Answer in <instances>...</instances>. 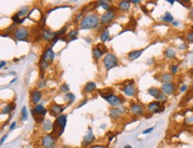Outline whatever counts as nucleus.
<instances>
[{
  "mask_svg": "<svg viewBox=\"0 0 193 148\" xmlns=\"http://www.w3.org/2000/svg\"><path fill=\"white\" fill-rule=\"evenodd\" d=\"M107 102L109 103L110 104H111V105H113V106H116V105H118V104H120V99L118 98V97H117L116 96H109V97H107L106 99H105Z\"/></svg>",
  "mask_w": 193,
  "mask_h": 148,
  "instance_id": "13",
  "label": "nucleus"
},
{
  "mask_svg": "<svg viewBox=\"0 0 193 148\" xmlns=\"http://www.w3.org/2000/svg\"><path fill=\"white\" fill-rule=\"evenodd\" d=\"M6 137H7V135H5V136H4V137H2V139H1V145H3V143H4V141L6 139Z\"/></svg>",
  "mask_w": 193,
  "mask_h": 148,
  "instance_id": "45",
  "label": "nucleus"
},
{
  "mask_svg": "<svg viewBox=\"0 0 193 148\" xmlns=\"http://www.w3.org/2000/svg\"><path fill=\"white\" fill-rule=\"evenodd\" d=\"M173 25H174V26H178V25H179V23H178V22H173Z\"/></svg>",
  "mask_w": 193,
  "mask_h": 148,
  "instance_id": "49",
  "label": "nucleus"
},
{
  "mask_svg": "<svg viewBox=\"0 0 193 148\" xmlns=\"http://www.w3.org/2000/svg\"><path fill=\"white\" fill-rule=\"evenodd\" d=\"M154 129V128L153 127H151V128H147V129H145L143 132H142V134H144V135H146V134H149V133H150L152 130Z\"/></svg>",
  "mask_w": 193,
  "mask_h": 148,
  "instance_id": "40",
  "label": "nucleus"
},
{
  "mask_svg": "<svg viewBox=\"0 0 193 148\" xmlns=\"http://www.w3.org/2000/svg\"><path fill=\"white\" fill-rule=\"evenodd\" d=\"M53 128H54V132H53V134L56 135L58 137H60V136L63 133V129H64V128H63L60 125V124L57 122L56 121H55V122L54 123Z\"/></svg>",
  "mask_w": 193,
  "mask_h": 148,
  "instance_id": "11",
  "label": "nucleus"
},
{
  "mask_svg": "<svg viewBox=\"0 0 193 148\" xmlns=\"http://www.w3.org/2000/svg\"><path fill=\"white\" fill-rule=\"evenodd\" d=\"M5 65V62L2 61V62H1V63H0V67H1V68H3Z\"/></svg>",
  "mask_w": 193,
  "mask_h": 148,
  "instance_id": "47",
  "label": "nucleus"
},
{
  "mask_svg": "<svg viewBox=\"0 0 193 148\" xmlns=\"http://www.w3.org/2000/svg\"><path fill=\"white\" fill-rule=\"evenodd\" d=\"M172 80H173L172 73H164L161 76V81L164 82V83H170Z\"/></svg>",
  "mask_w": 193,
  "mask_h": 148,
  "instance_id": "20",
  "label": "nucleus"
},
{
  "mask_svg": "<svg viewBox=\"0 0 193 148\" xmlns=\"http://www.w3.org/2000/svg\"><path fill=\"white\" fill-rule=\"evenodd\" d=\"M148 94L150 95L151 96L155 97V98H158L161 93H160V90L158 88H150L148 89Z\"/></svg>",
  "mask_w": 193,
  "mask_h": 148,
  "instance_id": "16",
  "label": "nucleus"
},
{
  "mask_svg": "<svg viewBox=\"0 0 193 148\" xmlns=\"http://www.w3.org/2000/svg\"><path fill=\"white\" fill-rule=\"evenodd\" d=\"M68 89H69V88H68V84H63V85L61 86V91L67 92L68 91Z\"/></svg>",
  "mask_w": 193,
  "mask_h": 148,
  "instance_id": "37",
  "label": "nucleus"
},
{
  "mask_svg": "<svg viewBox=\"0 0 193 148\" xmlns=\"http://www.w3.org/2000/svg\"><path fill=\"white\" fill-rule=\"evenodd\" d=\"M12 103H9L8 105H6L5 108H4V110H3V112H2V114H8L10 111H12Z\"/></svg>",
  "mask_w": 193,
  "mask_h": 148,
  "instance_id": "33",
  "label": "nucleus"
},
{
  "mask_svg": "<svg viewBox=\"0 0 193 148\" xmlns=\"http://www.w3.org/2000/svg\"><path fill=\"white\" fill-rule=\"evenodd\" d=\"M165 56H166L167 58H168V59H172V58H174V57H175L176 54H175V52H174V49H172V48H167V49L165 51Z\"/></svg>",
  "mask_w": 193,
  "mask_h": 148,
  "instance_id": "24",
  "label": "nucleus"
},
{
  "mask_svg": "<svg viewBox=\"0 0 193 148\" xmlns=\"http://www.w3.org/2000/svg\"><path fill=\"white\" fill-rule=\"evenodd\" d=\"M190 16H191V19H193V8L190 11Z\"/></svg>",
  "mask_w": 193,
  "mask_h": 148,
  "instance_id": "48",
  "label": "nucleus"
},
{
  "mask_svg": "<svg viewBox=\"0 0 193 148\" xmlns=\"http://www.w3.org/2000/svg\"><path fill=\"white\" fill-rule=\"evenodd\" d=\"M103 63H104L105 68L107 70H110V69L118 66V59L112 54H107L104 57Z\"/></svg>",
  "mask_w": 193,
  "mask_h": 148,
  "instance_id": "2",
  "label": "nucleus"
},
{
  "mask_svg": "<svg viewBox=\"0 0 193 148\" xmlns=\"http://www.w3.org/2000/svg\"><path fill=\"white\" fill-rule=\"evenodd\" d=\"M187 39L190 41V42H192L193 43V33H190V34L187 36Z\"/></svg>",
  "mask_w": 193,
  "mask_h": 148,
  "instance_id": "42",
  "label": "nucleus"
},
{
  "mask_svg": "<svg viewBox=\"0 0 193 148\" xmlns=\"http://www.w3.org/2000/svg\"><path fill=\"white\" fill-rule=\"evenodd\" d=\"M124 148H132V146H125Z\"/></svg>",
  "mask_w": 193,
  "mask_h": 148,
  "instance_id": "52",
  "label": "nucleus"
},
{
  "mask_svg": "<svg viewBox=\"0 0 193 148\" xmlns=\"http://www.w3.org/2000/svg\"><path fill=\"white\" fill-rule=\"evenodd\" d=\"M22 120L23 121H27L28 119V114H27V108L26 106H23V109H22Z\"/></svg>",
  "mask_w": 193,
  "mask_h": 148,
  "instance_id": "31",
  "label": "nucleus"
},
{
  "mask_svg": "<svg viewBox=\"0 0 193 148\" xmlns=\"http://www.w3.org/2000/svg\"><path fill=\"white\" fill-rule=\"evenodd\" d=\"M170 70L173 74H175L177 72V70H178V66L177 65H172L170 67Z\"/></svg>",
  "mask_w": 193,
  "mask_h": 148,
  "instance_id": "39",
  "label": "nucleus"
},
{
  "mask_svg": "<svg viewBox=\"0 0 193 148\" xmlns=\"http://www.w3.org/2000/svg\"><path fill=\"white\" fill-rule=\"evenodd\" d=\"M167 2H168V3H170L171 5H173V4H174V3L175 1H174V0H168Z\"/></svg>",
  "mask_w": 193,
  "mask_h": 148,
  "instance_id": "51",
  "label": "nucleus"
},
{
  "mask_svg": "<svg viewBox=\"0 0 193 148\" xmlns=\"http://www.w3.org/2000/svg\"><path fill=\"white\" fill-rule=\"evenodd\" d=\"M118 6L120 10L122 11H127L130 8V1H121L118 4Z\"/></svg>",
  "mask_w": 193,
  "mask_h": 148,
  "instance_id": "19",
  "label": "nucleus"
},
{
  "mask_svg": "<svg viewBox=\"0 0 193 148\" xmlns=\"http://www.w3.org/2000/svg\"><path fill=\"white\" fill-rule=\"evenodd\" d=\"M114 19V13L113 12H106L102 17H101V22L102 24H106L107 23L111 22Z\"/></svg>",
  "mask_w": 193,
  "mask_h": 148,
  "instance_id": "6",
  "label": "nucleus"
},
{
  "mask_svg": "<svg viewBox=\"0 0 193 148\" xmlns=\"http://www.w3.org/2000/svg\"><path fill=\"white\" fill-rule=\"evenodd\" d=\"M56 121L64 128L65 126H66V123H67V117H66V115H60L56 119Z\"/></svg>",
  "mask_w": 193,
  "mask_h": 148,
  "instance_id": "17",
  "label": "nucleus"
},
{
  "mask_svg": "<svg viewBox=\"0 0 193 148\" xmlns=\"http://www.w3.org/2000/svg\"><path fill=\"white\" fill-rule=\"evenodd\" d=\"M159 109H160V102H152L148 105V111L152 114L160 112Z\"/></svg>",
  "mask_w": 193,
  "mask_h": 148,
  "instance_id": "9",
  "label": "nucleus"
},
{
  "mask_svg": "<svg viewBox=\"0 0 193 148\" xmlns=\"http://www.w3.org/2000/svg\"><path fill=\"white\" fill-rule=\"evenodd\" d=\"M53 125L50 121H43V128L45 131H51Z\"/></svg>",
  "mask_w": 193,
  "mask_h": 148,
  "instance_id": "27",
  "label": "nucleus"
},
{
  "mask_svg": "<svg viewBox=\"0 0 193 148\" xmlns=\"http://www.w3.org/2000/svg\"><path fill=\"white\" fill-rule=\"evenodd\" d=\"M78 31L77 30H73V31H71L70 32H68V38H76V36L78 35Z\"/></svg>",
  "mask_w": 193,
  "mask_h": 148,
  "instance_id": "35",
  "label": "nucleus"
},
{
  "mask_svg": "<svg viewBox=\"0 0 193 148\" xmlns=\"http://www.w3.org/2000/svg\"><path fill=\"white\" fill-rule=\"evenodd\" d=\"M131 111L136 116H141L143 114V108H142V106H141L139 104H133L131 107Z\"/></svg>",
  "mask_w": 193,
  "mask_h": 148,
  "instance_id": "10",
  "label": "nucleus"
},
{
  "mask_svg": "<svg viewBox=\"0 0 193 148\" xmlns=\"http://www.w3.org/2000/svg\"><path fill=\"white\" fill-rule=\"evenodd\" d=\"M131 3H133V4H139L141 1L140 0H132V1H130Z\"/></svg>",
  "mask_w": 193,
  "mask_h": 148,
  "instance_id": "46",
  "label": "nucleus"
},
{
  "mask_svg": "<svg viewBox=\"0 0 193 148\" xmlns=\"http://www.w3.org/2000/svg\"><path fill=\"white\" fill-rule=\"evenodd\" d=\"M107 2H108V1H99L100 5H102V8L105 9V10H109V9H110V5H108Z\"/></svg>",
  "mask_w": 193,
  "mask_h": 148,
  "instance_id": "32",
  "label": "nucleus"
},
{
  "mask_svg": "<svg viewBox=\"0 0 193 148\" xmlns=\"http://www.w3.org/2000/svg\"><path fill=\"white\" fill-rule=\"evenodd\" d=\"M122 109V108H121ZM121 109H111L110 114H111V117L113 118V119H116L118 118L120 114H122L124 112V110H121Z\"/></svg>",
  "mask_w": 193,
  "mask_h": 148,
  "instance_id": "21",
  "label": "nucleus"
},
{
  "mask_svg": "<svg viewBox=\"0 0 193 148\" xmlns=\"http://www.w3.org/2000/svg\"><path fill=\"white\" fill-rule=\"evenodd\" d=\"M42 145L45 148H54L55 146L54 139L52 135H47L42 140Z\"/></svg>",
  "mask_w": 193,
  "mask_h": 148,
  "instance_id": "4",
  "label": "nucleus"
},
{
  "mask_svg": "<svg viewBox=\"0 0 193 148\" xmlns=\"http://www.w3.org/2000/svg\"><path fill=\"white\" fill-rule=\"evenodd\" d=\"M15 126H16V122H12L10 126V130H12L15 128Z\"/></svg>",
  "mask_w": 193,
  "mask_h": 148,
  "instance_id": "43",
  "label": "nucleus"
},
{
  "mask_svg": "<svg viewBox=\"0 0 193 148\" xmlns=\"http://www.w3.org/2000/svg\"><path fill=\"white\" fill-rule=\"evenodd\" d=\"M142 53H143V50H135V51H133V52L129 53L128 57H129L130 60L134 61V60H136L137 58L141 56L142 55Z\"/></svg>",
  "mask_w": 193,
  "mask_h": 148,
  "instance_id": "15",
  "label": "nucleus"
},
{
  "mask_svg": "<svg viewBox=\"0 0 193 148\" xmlns=\"http://www.w3.org/2000/svg\"><path fill=\"white\" fill-rule=\"evenodd\" d=\"M63 110H64V109H63L61 105H59V104H54V105L52 106V112H53V114H61V112H62Z\"/></svg>",
  "mask_w": 193,
  "mask_h": 148,
  "instance_id": "25",
  "label": "nucleus"
},
{
  "mask_svg": "<svg viewBox=\"0 0 193 148\" xmlns=\"http://www.w3.org/2000/svg\"><path fill=\"white\" fill-rule=\"evenodd\" d=\"M28 35H29V31L24 27H21L15 31L14 38L18 40H24L28 37Z\"/></svg>",
  "mask_w": 193,
  "mask_h": 148,
  "instance_id": "3",
  "label": "nucleus"
},
{
  "mask_svg": "<svg viewBox=\"0 0 193 148\" xmlns=\"http://www.w3.org/2000/svg\"><path fill=\"white\" fill-rule=\"evenodd\" d=\"M34 111L37 114L43 116V117H45V115L46 114V109H45V107L42 106V105H37L34 108Z\"/></svg>",
  "mask_w": 193,
  "mask_h": 148,
  "instance_id": "18",
  "label": "nucleus"
},
{
  "mask_svg": "<svg viewBox=\"0 0 193 148\" xmlns=\"http://www.w3.org/2000/svg\"><path fill=\"white\" fill-rule=\"evenodd\" d=\"M162 21H164V22H166V23H173V21H174V18H173V16H172V14H171L169 12H167L166 13V14L162 17Z\"/></svg>",
  "mask_w": 193,
  "mask_h": 148,
  "instance_id": "26",
  "label": "nucleus"
},
{
  "mask_svg": "<svg viewBox=\"0 0 193 148\" xmlns=\"http://www.w3.org/2000/svg\"><path fill=\"white\" fill-rule=\"evenodd\" d=\"M174 83H164L161 87V90L166 95H171L173 92L174 91Z\"/></svg>",
  "mask_w": 193,
  "mask_h": 148,
  "instance_id": "5",
  "label": "nucleus"
},
{
  "mask_svg": "<svg viewBox=\"0 0 193 148\" xmlns=\"http://www.w3.org/2000/svg\"><path fill=\"white\" fill-rule=\"evenodd\" d=\"M157 99L159 100V101H166V96H165V95L160 94V95L159 96V97H158Z\"/></svg>",
  "mask_w": 193,
  "mask_h": 148,
  "instance_id": "41",
  "label": "nucleus"
},
{
  "mask_svg": "<svg viewBox=\"0 0 193 148\" xmlns=\"http://www.w3.org/2000/svg\"><path fill=\"white\" fill-rule=\"evenodd\" d=\"M97 47L102 51V53H106V52H108V50H107V48H106V46H103L102 44H98V46Z\"/></svg>",
  "mask_w": 193,
  "mask_h": 148,
  "instance_id": "36",
  "label": "nucleus"
},
{
  "mask_svg": "<svg viewBox=\"0 0 193 148\" xmlns=\"http://www.w3.org/2000/svg\"><path fill=\"white\" fill-rule=\"evenodd\" d=\"M39 67L41 70H45L48 67V63L46 62V61H43V60H41L40 61V63H39Z\"/></svg>",
  "mask_w": 193,
  "mask_h": 148,
  "instance_id": "34",
  "label": "nucleus"
},
{
  "mask_svg": "<svg viewBox=\"0 0 193 148\" xmlns=\"http://www.w3.org/2000/svg\"><path fill=\"white\" fill-rule=\"evenodd\" d=\"M15 80H16V79H14V80H12V81H11V83H12V82H14V81H15Z\"/></svg>",
  "mask_w": 193,
  "mask_h": 148,
  "instance_id": "53",
  "label": "nucleus"
},
{
  "mask_svg": "<svg viewBox=\"0 0 193 148\" xmlns=\"http://www.w3.org/2000/svg\"><path fill=\"white\" fill-rule=\"evenodd\" d=\"M124 93L127 96H133L135 95V88L134 87L133 84L127 85L124 88Z\"/></svg>",
  "mask_w": 193,
  "mask_h": 148,
  "instance_id": "12",
  "label": "nucleus"
},
{
  "mask_svg": "<svg viewBox=\"0 0 193 148\" xmlns=\"http://www.w3.org/2000/svg\"><path fill=\"white\" fill-rule=\"evenodd\" d=\"M110 38V33H109V31L108 30H104L103 32L102 33V36H101V39H102V42H106Z\"/></svg>",
  "mask_w": 193,
  "mask_h": 148,
  "instance_id": "29",
  "label": "nucleus"
},
{
  "mask_svg": "<svg viewBox=\"0 0 193 148\" xmlns=\"http://www.w3.org/2000/svg\"><path fill=\"white\" fill-rule=\"evenodd\" d=\"M186 89H187V86H186V85H183L182 88H181V91L182 92L185 91Z\"/></svg>",
  "mask_w": 193,
  "mask_h": 148,
  "instance_id": "44",
  "label": "nucleus"
},
{
  "mask_svg": "<svg viewBox=\"0 0 193 148\" xmlns=\"http://www.w3.org/2000/svg\"><path fill=\"white\" fill-rule=\"evenodd\" d=\"M43 38L47 41H51V40L54 39L55 32H53V31H43Z\"/></svg>",
  "mask_w": 193,
  "mask_h": 148,
  "instance_id": "14",
  "label": "nucleus"
},
{
  "mask_svg": "<svg viewBox=\"0 0 193 148\" xmlns=\"http://www.w3.org/2000/svg\"><path fill=\"white\" fill-rule=\"evenodd\" d=\"M99 23V18L96 14H89L86 16L80 23V28L82 30H89L95 28Z\"/></svg>",
  "mask_w": 193,
  "mask_h": 148,
  "instance_id": "1",
  "label": "nucleus"
},
{
  "mask_svg": "<svg viewBox=\"0 0 193 148\" xmlns=\"http://www.w3.org/2000/svg\"><path fill=\"white\" fill-rule=\"evenodd\" d=\"M94 140V136L92 132L91 128H89L88 130V133L84 137V140H83V145L84 146H89L90 144L93 143V141Z\"/></svg>",
  "mask_w": 193,
  "mask_h": 148,
  "instance_id": "7",
  "label": "nucleus"
},
{
  "mask_svg": "<svg viewBox=\"0 0 193 148\" xmlns=\"http://www.w3.org/2000/svg\"><path fill=\"white\" fill-rule=\"evenodd\" d=\"M81 15H82L81 13H80V14H79V15H78V18H77V19L75 20V22H78V21H79V19H80V17H81Z\"/></svg>",
  "mask_w": 193,
  "mask_h": 148,
  "instance_id": "50",
  "label": "nucleus"
},
{
  "mask_svg": "<svg viewBox=\"0 0 193 148\" xmlns=\"http://www.w3.org/2000/svg\"><path fill=\"white\" fill-rule=\"evenodd\" d=\"M54 59V53L53 52V50L51 48H49V49H47L46 52H45V54L43 55L41 60L46 61V62L48 63V62H52Z\"/></svg>",
  "mask_w": 193,
  "mask_h": 148,
  "instance_id": "8",
  "label": "nucleus"
},
{
  "mask_svg": "<svg viewBox=\"0 0 193 148\" xmlns=\"http://www.w3.org/2000/svg\"><path fill=\"white\" fill-rule=\"evenodd\" d=\"M28 12H29V8L27 7V6H25V7H23L20 11L18 12V13H17V15L19 16V17H23V16H26V14L28 13Z\"/></svg>",
  "mask_w": 193,
  "mask_h": 148,
  "instance_id": "30",
  "label": "nucleus"
},
{
  "mask_svg": "<svg viewBox=\"0 0 193 148\" xmlns=\"http://www.w3.org/2000/svg\"><path fill=\"white\" fill-rule=\"evenodd\" d=\"M93 55L94 58L99 59V58H101V57L102 56L103 53H102V51H101L98 47H95V48L93 49Z\"/></svg>",
  "mask_w": 193,
  "mask_h": 148,
  "instance_id": "28",
  "label": "nucleus"
},
{
  "mask_svg": "<svg viewBox=\"0 0 193 148\" xmlns=\"http://www.w3.org/2000/svg\"><path fill=\"white\" fill-rule=\"evenodd\" d=\"M41 99V92L34 91L32 93V101L34 103H37Z\"/></svg>",
  "mask_w": 193,
  "mask_h": 148,
  "instance_id": "22",
  "label": "nucleus"
},
{
  "mask_svg": "<svg viewBox=\"0 0 193 148\" xmlns=\"http://www.w3.org/2000/svg\"><path fill=\"white\" fill-rule=\"evenodd\" d=\"M96 88V84L93 82H88L85 86V91L86 92H93Z\"/></svg>",
  "mask_w": 193,
  "mask_h": 148,
  "instance_id": "23",
  "label": "nucleus"
},
{
  "mask_svg": "<svg viewBox=\"0 0 193 148\" xmlns=\"http://www.w3.org/2000/svg\"><path fill=\"white\" fill-rule=\"evenodd\" d=\"M65 98H68V99H70V101L71 103L74 101V99H75V96H74V95L73 94H71V93H68L67 94L66 96H65Z\"/></svg>",
  "mask_w": 193,
  "mask_h": 148,
  "instance_id": "38",
  "label": "nucleus"
}]
</instances>
